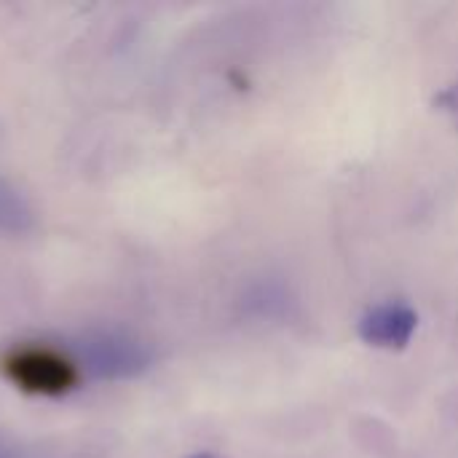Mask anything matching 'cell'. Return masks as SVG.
Instances as JSON below:
<instances>
[{
	"mask_svg": "<svg viewBox=\"0 0 458 458\" xmlns=\"http://www.w3.org/2000/svg\"><path fill=\"white\" fill-rule=\"evenodd\" d=\"M72 352L81 370L99 381L137 378L153 362L150 349L123 330H89L75 341Z\"/></svg>",
	"mask_w": 458,
	"mask_h": 458,
	"instance_id": "2",
	"label": "cell"
},
{
	"mask_svg": "<svg viewBox=\"0 0 458 458\" xmlns=\"http://www.w3.org/2000/svg\"><path fill=\"white\" fill-rule=\"evenodd\" d=\"M0 458H16L11 451H5V448H0Z\"/></svg>",
	"mask_w": 458,
	"mask_h": 458,
	"instance_id": "6",
	"label": "cell"
},
{
	"mask_svg": "<svg viewBox=\"0 0 458 458\" xmlns=\"http://www.w3.org/2000/svg\"><path fill=\"white\" fill-rule=\"evenodd\" d=\"M419 327V314L405 306V303H384L370 309L360 325H357V335L376 349H386V352H403L408 349L413 333Z\"/></svg>",
	"mask_w": 458,
	"mask_h": 458,
	"instance_id": "3",
	"label": "cell"
},
{
	"mask_svg": "<svg viewBox=\"0 0 458 458\" xmlns=\"http://www.w3.org/2000/svg\"><path fill=\"white\" fill-rule=\"evenodd\" d=\"M35 228L30 199L5 177H0V236H24Z\"/></svg>",
	"mask_w": 458,
	"mask_h": 458,
	"instance_id": "4",
	"label": "cell"
},
{
	"mask_svg": "<svg viewBox=\"0 0 458 458\" xmlns=\"http://www.w3.org/2000/svg\"><path fill=\"white\" fill-rule=\"evenodd\" d=\"M0 373L27 394L64 397L81 386L83 370L75 354H67L48 344H16L3 352Z\"/></svg>",
	"mask_w": 458,
	"mask_h": 458,
	"instance_id": "1",
	"label": "cell"
},
{
	"mask_svg": "<svg viewBox=\"0 0 458 458\" xmlns=\"http://www.w3.org/2000/svg\"><path fill=\"white\" fill-rule=\"evenodd\" d=\"M191 458H215L212 454H196V456H191Z\"/></svg>",
	"mask_w": 458,
	"mask_h": 458,
	"instance_id": "7",
	"label": "cell"
},
{
	"mask_svg": "<svg viewBox=\"0 0 458 458\" xmlns=\"http://www.w3.org/2000/svg\"><path fill=\"white\" fill-rule=\"evenodd\" d=\"M435 107L448 113L454 118V123L458 126V83H451L440 94H435Z\"/></svg>",
	"mask_w": 458,
	"mask_h": 458,
	"instance_id": "5",
	"label": "cell"
}]
</instances>
